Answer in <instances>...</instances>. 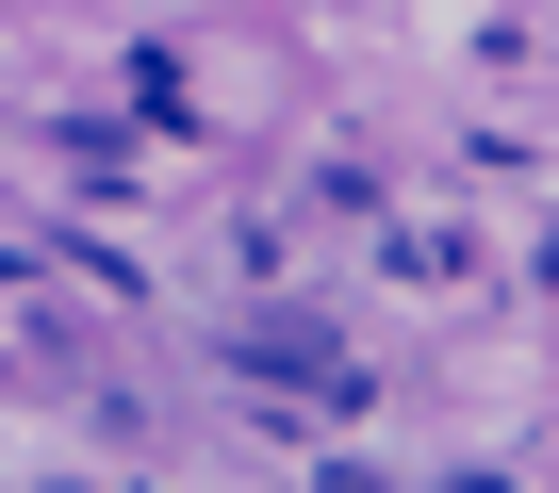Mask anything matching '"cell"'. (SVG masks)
Segmentation results:
<instances>
[{"instance_id": "6da1fadb", "label": "cell", "mask_w": 559, "mask_h": 493, "mask_svg": "<svg viewBox=\"0 0 559 493\" xmlns=\"http://www.w3.org/2000/svg\"><path fill=\"white\" fill-rule=\"evenodd\" d=\"M230 362H263V378H346V329L330 313H230Z\"/></svg>"}]
</instances>
